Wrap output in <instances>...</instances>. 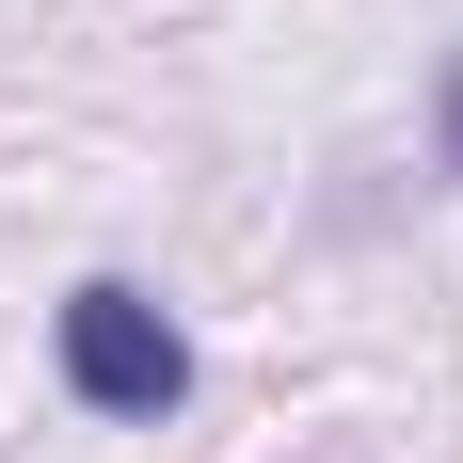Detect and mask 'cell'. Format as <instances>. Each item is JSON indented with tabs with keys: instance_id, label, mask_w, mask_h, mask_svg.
Returning a JSON list of instances; mask_svg holds the SVG:
<instances>
[{
	"instance_id": "7a4b0ae2",
	"label": "cell",
	"mask_w": 463,
	"mask_h": 463,
	"mask_svg": "<svg viewBox=\"0 0 463 463\" xmlns=\"http://www.w3.org/2000/svg\"><path fill=\"white\" fill-rule=\"evenodd\" d=\"M431 176H463V48L431 64Z\"/></svg>"
},
{
	"instance_id": "6da1fadb",
	"label": "cell",
	"mask_w": 463,
	"mask_h": 463,
	"mask_svg": "<svg viewBox=\"0 0 463 463\" xmlns=\"http://www.w3.org/2000/svg\"><path fill=\"white\" fill-rule=\"evenodd\" d=\"M48 352H64V400H80V416H176L192 400V335L160 320V288H128V272L64 288Z\"/></svg>"
}]
</instances>
